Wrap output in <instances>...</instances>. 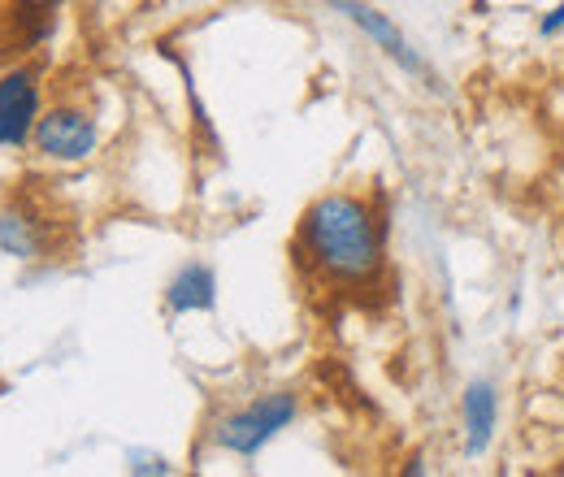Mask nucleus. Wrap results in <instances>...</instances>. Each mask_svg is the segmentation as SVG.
Here are the masks:
<instances>
[{
	"mask_svg": "<svg viewBox=\"0 0 564 477\" xmlns=\"http://www.w3.org/2000/svg\"><path fill=\"white\" fill-rule=\"evenodd\" d=\"M295 261L326 286H373L387 270V221L356 192H326L300 213Z\"/></svg>",
	"mask_w": 564,
	"mask_h": 477,
	"instance_id": "nucleus-1",
	"label": "nucleus"
},
{
	"mask_svg": "<svg viewBox=\"0 0 564 477\" xmlns=\"http://www.w3.org/2000/svg\"><path fill=\"white\" fill-rule=\"evenodd\" d=\"M300 416V395L295 391H265L248 400L243 409H230L226 416L213 421V447L239 460H257L282 430H291Z\"/></svg>",
	"mask_w": 564,
	"mask_h": 477,
	"instance_id": "nucleus-2",
	"label": "nucleus"
},
{
	"mask_svg": "<svg viewBox=\"0 0 564 477\" xmlns=\"http://www.w3.org/2000/svg\"><path fill=\"white\" fill-rule=\"evenodd\" d=\"M31 148H35L44 161H53V165H83V161H91L96 148H100V127H96L91 109L62 100V105H48V109L40 113Z\"/></svg>",
	"mask_w": 564,
	"mask_h": 477,
	"instance_id": "nucleus-3",
	"label": "nucleus"
},
{
	"mask_svg": "<svg viewBox=\"0 0 564 477\" xmlns=\"http://www.w3.org/2000/svg\"><path fill=\"white\" fill-rule=\"evenodd\" d=\"M40 113H44L40 69L9 66L0 74V148H31Z\"/></svg>",
	"mask_w": 564,
	"mask_h": 477,
	"instance_id": "nucleus-4",
	"label": "nucleus"
},
{
	"mask_svg": "<svg viewBox=\"0 0 564 477\" xmlns=\"http://www.w3.org/2000/svg\"><path fill=\"white\" fill-rule=\"evenodd\" d=\"M330 13H339L344 22H352L356 31L387 57V62H395V66L404 69V74H413V78H430V66H425V57L413 48V40L378 9V4H369V0H330Z\"/></svg>",
	"mask_w": 564,
	"mask_h": 477,
	"instance_id": "nucleus-5",
	"label": "nucleus"
},
{
	"mask_svg": "<svg viewBox=\"0 0 564 477\" xmlns=\"http://www.w3.org/2000/svg\"><path fill=\"white\" fill-rule=\"evenodd\" d=\"M499 387L491 378H474L460 395V438H465V456L482 460L491 452L495 434H499Z\"/></svg>",
	"mask_w": 564,
	"mask_h": 477,
	"instance_id": "nucleus-6",
	"label": "nucleus"
},
{
	"mask_svg": "<svg viewBox=\"0 0 564 477\" xmlns=\"http://www.w3.org/2000/svg\"><path fill=\"white\" fill-rule=\"evenodd\" d=\"M161 300H165V308H170L174 317L213 313V308H217V270H213L209 261H183L178 270L170 273Z\"/></svg>",
	"mask_w": 564,
	"mask_h": 477,
	"instance_id": "nucleus-7",
	"label": "nucleus"
},
{
	"mask_svg": "<svg viewBox=\"0 0 564 477\" xmlns=\"http://www.w3.org/2000/svg\"><path fill=\"white\" fill-rule=\"evenodd\" d=\"M48 252V226L44 217L26 208H0V257L9 261H40Z\"/></svg>",
	"mask_w": 564,
	"mask_h": 477,
	"instance_id": "nucleus-8",
	"label": "nucleus"
},
{
	"mask_svg": "<svg viewBox=\"0 0 564 477\" xmlns=\"http://www.w3.org/2000/svg\"><path fill=\"white\" fill-rule=\"evenodd\" d=\"M174 66H178V74H183V91H187V105H192V122H196V131L209 139L213 152H221V139H217V131H213L209 109H205V100H200V91H196V78H192V69H187V62H183V57H174Z\"/></svg>",
	"mask_w": 564,
	"mask_h": 477,
	"instance_id": "nucleus-9",
	"label": "nucleus"
},
{
	"mask_svg": "<svg viewBox=\"0 0 564 477\" xmlns=\"http://www.w3.org/2000/svg\"><path fill=\"white\" fill-rule=\"evenodd\" d=\"M127 474H135V477H170V474H174V465H170L165 456L131 452V456H127Z\"/></svg>",
	"mask_w": 564,
	"mask_h": 477,
	"instance_id": "nucleus-10",
	"label": "nucleus"
},
{
	"mask_svg": "<svg viewBox=\"0 0 564 477\" xmlns=\"http://www.w3.org/2000/svg\"><path fill=\"white\" fill-rule=\"evenodd\" d=\"M556 35H564V0L539 18V40H556Z\"/></svg>",
	"mask_w": 564,
	"mask_h": 477,
	"instance_id": "nucleus-11",
	"label": "nucleus"
},
{
	"mask_svg": "<svg viewBox=\"0 0 564 477\" xmlns=\"http://www.w3.org/2000/svg\"><path fill=\"white\" fill-rule=\"evenodd\" d=\"M404 474H409V477L430 474V465H425V456H409V465H404Z\"/></svg>",
	"mask_w": 564,
	"mask_h": 477,
	"instance_id": "nucleus-12",
	"label": "nucleus"
},
{
	"mask_svg": "<svg viewBox=\"0 0 564 477\" xmlns=\"http://www.w3.org/2000/svg\"><path fill=\"white\" fill-rule=\"evenodd\" d=\"M552 474H556V477H564V456H561V460H556V465H552Z\"/></svg>",
	"mask_w": 564,
	"mask_h": 477,
	"instance_id": "nucleus-13",
	"label": "nucleus"
}]
</instances>
